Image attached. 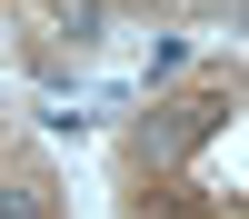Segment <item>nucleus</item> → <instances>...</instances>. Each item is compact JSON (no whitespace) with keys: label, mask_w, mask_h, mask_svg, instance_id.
Returning <instances> with one entry per match:
<instances>
[{"label":"nucleus","mask_w":249,"mask_h":219,"mask_svg":"<svg viewBox=\"0 0 249 219\" xmlns=\"http://www.w3.org/2000/svg\"><path fill=\"white\" fill-rule=\"evenodd\" d=\"M0 219H40V189H0Z\"/></svg>","instance_id":"nucleus-1"}]
</instances>
